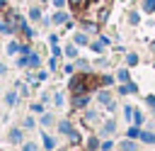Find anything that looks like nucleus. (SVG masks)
Listing matches in <instances>:
<instances>
[{
  "mask_svg": "<svg viewBox=\"0 0 155 151\" xmlns=\"http://www.w3.org/2000/svg\"><path fill=\"white\" fill-rule=\"evenodd\" d=\"M121 151H136V146H133L131 141H124V144H121Z\"/></svg>",
  "mask_w": 155,
  "mask_h": 151,
  "instance_id": "3",
  "label": "nucleus"
},
{
  "mask_svg": "<svg viewBox=\"0 0 155 151\" xmlns=\"http://www.w3.org/2000/svg\"><path fill=\"white\" fill-rule=\"evenodd\" d=\"M155 7V0H145V10H153Z\"/></svg>",
  "mask_w": 155,
  "mask_h": 151,
  "instance_id": "5",
  "label": "nucleus"
},
{
  "mask_svg": "<svg viewBox=\"0 0 155 151\" xmlns=\"http://www.w3.org/2000/svg\"><path fill=\"white\" fill-rule=\"evenodd\" d=\"M63 19H65V15H63V12H56V17H53V22L58 24V22H63Z\"/></svg>",
  "mask_w": 155,
  "mask_h": 151,
  "instance_id": "4",
  "label": "nucleus"
},
{
  "mask_svg": "<svg viewBox=\"0 0 155 151\" xmlns=\"http://www.w3.org/2000/svg\"><path fill=\"white\" fill-rule=\"evenodd\" d=\"M102 83H111V78H107V76H94V73H78V76L70 80V93L78 97V95H85V93L99 88Z\"/></svg>",
  "mask_w": 155,
  "mask_h": 151,
  "instance_id": "2",
  "label": "nucleus"
},
{
  "mask_svg": "<svg viewBox=\"0 0 155 151\" xmlns=\"http://www.w3.org/2000/svg\"><path fill=\"white\" fill-rule=\"evenodd\" d=\"M68 5H70V12L78 17V22H82L90 29H97L109 17L114 0H68Z\"/></svg>",
  "mask_w": 155,
  "mask_h": 151,
  "instance_id": "1",
  "label": "nucleus"
},
{
  "mask_svg": "<svg viewBox=\"0 0 155 151\" xmlns=\"http://www.w3.org/2000/svg\"><path fill=\"white\" fill-rule=\"evenodd\" d=\"M99 100L102 102H109V93H99Z\"/></svg>",
  "mask_w": 155,
  "mask_h": 151,
  "instance_id": "6",
  "label": "nucleus"
}]
</instances>
